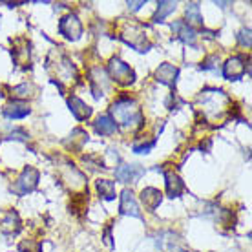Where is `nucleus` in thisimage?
Returning <instances> with one entry per match:
<instances>
[{
    "mask_svg": "<svg viewBox=\"0 0 252 252\" xmlns=\"http://www.w3.org/2000/svg\"><path fill=\"white\" fill-rule=\"evenodd\" d=\"M177 75H179V69H177L174 64L164 63L156 69V81L161 82V84H166V86H170V88H174Z\"/></svg>",
    "mask_w": 252,
    "mask_h": 252,
    "instance_id": "13",
    "label": "nucleus"
},
{
    "mask_svg": "<svg viewBox=\"0 0 252 252\" xmlns=\"http://www.w3.org/2000/svg\"><path fill=\"white\" fill-rule=\"evenodd\" d=\"M35 92H37V88L33 86L32 82H22V84H19V86H15L11 90V95L20 101V99H32Z\"/></svg>",
    "mask_w": 252,
    "mask_h": 252,
    "instance_id": "22",
    "label": "nucleus"
},
{
    "mask_svg": "<svg viewBox=\"0 0 252 252\" xmlns=\"http://www.w3.org/2000/svg\"><path fill=\"white\" fill-rule=\"evenodd\" d=\"M90 82H92V92L99 99L104 92L110 90V79H108L106 71L102 68H92L90 69Z\"/></svg>",
    "mask_w": 252,
    "mask_h": 252,
    "instance_id": "8",
    "label": "nucleus"
},
{
    "mask_svg": "<svg viewBox=\"0 0 252 252\" xmlns=\"http://www.w3.org/2000/svg\"><path fill=\"white\" fill-rule=\"evenodd\" d=\"M176 2H159L158 4V11L154 15V22H163L172 11H176Z\"/></svg>",
    "mask_w": 252,
    "mask_h": 252,
    "instance_id": "24",
    "label": "nucleus"
},
{
    "mask_svg": "<svg viewBox=\"0 0 252 252\" xmlns=\"http://www.w3.org/2000/svg\"><path fill=\"white\" fill-rule=\"evenodd\" d=\"M38 177H40V174H38L37 168L26 166L24 170H22V174L19 176V179L13 185V192L19 195H26L30 194V192H33L38 185Z\"/></svg>",
    "mask_w": 252,
    "mask_h": 252,
    "instance_id": "4",
    "label": "nucleus"
},
{
    "mask_svg": "<svg viewBox=\"0 0 252 252\" xmlns=\"http://www.w3.org/2000/svg\"><path fill=\"white\" fill-rule=\"evenodd\" d=\"M112 112V121L115 125L119 123L121 126H126V128H132V126L139 125L143 126V115H141V110H139V104L130 97H121L112 104L110 108Z\"/></svg>",
    "mask_w": 252,
    "mask_h": 252,
    "instance_id": "1",
    "label": "nucleus"
},
{
    "mask_svg": "<svg viewBox=\"0 0 252 252\" xmlns=\"http://www.w3.org/2000/svg\"><path fill=\"white\" fill-rule=\"evenodd\" d=\"M187 24L192 28V26H203V17L201 13H199V4L197 2H192V4H189L187 6Z\"/></svg>",
    "mask_w": 252,
    "mask_h": 252,
    "instance_id": "23",
    "label": "nucleus"
},
{
    "mask_svg": "<svg viewBox=\"0 0 252 252\" xmlns=\"http://www.w3.org/2000/svg\"><path fill=\"white\" fill-rule=\"evenodd\" d=\"M95 126V132L99 135H114L117 132V125H115L110 115H101L99 119L94 123Z\"/></svg>",
    "mask_w": 252,
    "mask_h": 252,
    "instance_id": "20",
    "label": "nucleus"
},
{
    "mask_svg": "<svg viewBox=\"0 0 252 252\" xmlns=\"http://www.w3.org/2000/svg\"><path fill=\"white\" fill-rule=\"evenodd\" d=\"M20 228H22V223H20V218L15 210H7L6 216L0 221V230L4 234H19Z\"/></svg>",
    "mask_w": 252,
    "mask_h": 252,
    "instance_id": "16",
    "label": "nucleus"
},
{
    "mask_svg": "<svg viewBox=\"0 0 252 252\" xmlns=\"http://www.w3.org/2000/svg\"><path fill=\"white\" fill-rule=\"evenodd\" d=\"M2 95H4V94H2V90H0V99H2Z\"/></svg>",
    "mask_w": 252,
    "mask_h": 252,
    "instance_id": "32",
    "label": "nucleus"
},
{
    "mask_svg": "<svg viewBox=\"0 0 252 252\" xmlns=\"http://www.w3.org/2000/svg\"><path fill=\"white\" fill-rule=\"evenodd\" d=\"M141 6H145V2H143V0H141V2H128V7H130L132 11H137Z\"/></svg>",
    "mask_w": 252,
    "mask_h": 252,
    "instance_id": "30",
    "label": "nucleus"
},
{
    "mask_svg": "<svg viewBox=\"0 0 252 252\" xmlns=\"http://www.w3.org/2000/svg\"><path fill=\"white\" fill-rule=\"evenodd\" d=\"M199 102L203 104V110L207 112V115H221V112L227 108V104L230 102L223 90L210 88L207 92H201Z\"/></svg>",
    "mask_w": 252,
    "mask_h": 252,
    "instance_id": "2",
    "label": "nucleus"
},
{
    "mask_svg": "<svg viewBox=\"0 0 252 252\" xmlns=\"http://www.w3.org/2000/svg\"><path fill=\"white\" fill-rule=\"evenodd\" d=\"M156 146V139H152V141H148V143H143V145H133V152L135 154H148V152L152 150Z\"/></svg>",
    "mask_w": 252,
    "mask_h": 252,
    "instance_id": "26",
    "label": "nucleus"
},
{
    "mask_svg": "<svg viewBox=\"0 0 252 252\" xmlns=\"http://www.w3.org/2000/svg\"><path fill=\"white\" fill-rule=\"evenodd\" d=\"M75 81H77L75 66H73V63H71L69 59L63 57L57 63V81H53V82H55V84H59V86H61V90H63V82H66V84H71V82H75Z\"/></svg>",
    "mask_w": 252,
    "mask_h": 252,
    "instance_id": "9",
    "label": "nucleus"
},
{
    "mask_svg": "<svg viewBox=\"0 0 252 252\" xmlns=\"http://www.w3.org/2000/svg\"><path fill=\"white\" fill-rule=\"evenodd\" d=\"M19 251L20 252H42V245L35 240H28V241H22V243H20Z\"/></svg>",
    "mask_w": 252,
    "mask_h": 252,
    "instance_id": "25",
    "label": "nucleus"
},
{
    "mask_svg": "<svg viewBox=\"0 0 252 252\" xmlns=\"http://www.w3.org/2000/svg\"><path fill=\"white\" fill-rule=\"evenodd\" d=\"M11 55L17 66H30V63H32V44H30V40L24 37L15 38L11 46Z\"/></svg>",
    "mask_w": 252,
    "mask_h": 252,
    "instance_id": "7",
    "label": "nucleus"
},
{
    "mask_svg": "<svg viewBox=\"0 0 252 252\" xmlns=\"http://www.w3.org/2000/svg\"><path fill=\"white\" fill-rule=\"evenodd\" d=\"M104 243L108 247H114V241H112V232H110V227L104 230Z\"/></svg>",
    "mask_w": 252,
    "mask_h": 252,
    "instance_id": "29",
    "label": "nucleus"
},
{
    "mask_svg": "<svg viewBox=\"0 0 252 252\" xmlns=\"http://www.w3.org/2000/svg\"><path fill=\"white\" fill-rule=\"evenodd\" d=\"M59 33H61L64 38L71 40V42L79 40V38L82 37V24H81V20H79V17L73 15V13L63 17L61 22H59Z\"/></svg>",
    "mask_w": 252,
    "mask_h": 252,
    "instance_id": "6",
    "label": "nucleus"
},
{
    "mask_svg": "<svg viewBox=\"0 0 252 252\" xmlns=\"http://www.w3.org/2000/svg\"><path fill=\"white\" fill-rule=\"evenodd\" d=\"M108 73H110V77H112L117 84H121V86H130V84H133V81H135L133 69L117 57L110 59V63H108Z\"/></svg>",
    "mask_w": 252,
    "mask_h": 252,
    "instance_id": "3",
    "label": "nucleus"
},
{
    "mask_svg": "<svg viewBox=\"0 0 252 252\" xmlns=\"http://www.w3.org/2000/svg\"><path fill=\"white\" fill-rule=\"evenodd\" d=\"M4 4H6V6H9V7H17V6H22V4H20V2H4Z\"/></svg>",
    "mask_w": 252,
    "mask_h": 252,
    "instance_id": "31",
    "label": "nucleus"
},
{
    "mask_svg": "<svg viewBox=\"0 0 252 252\" xmlns=\"http://www.w3.org/2000/svg\"><path fill=\"white\" fill-rule=\"evenodd\" d=\"M218 63H220V57L218 55H210V57H207L201 63V69H214Z\"/></svg>",
    "mask_w": 252,
    "mask_h": 252,
    "instance_id": "28",
    "label": "nucleus"
},
{
    "mask_svg": "<svg viewBox=\"0 0 252 252\" xmlns=\"http://www.w3.org/2000/svg\"><path fill=\"white\" fill-rule=\"evenodd\" d=\"M164 174V185H166V192L170 197H179L185 192V183L181 181V177L177 176L174 170H163Z\"/></svg>",
    "mask_w": 252,
    "mask_h": 252,
    "instance_id": "12",
    "label": "nucleus"
},
{
    "mask_svg": "<svg viewBox=\"0 0 252 252\" xmlns=\"http://www.w3.org/2000/svg\"><path fill=\"white\" fill-rule=\"evenodd\" d=\"M245 61L243 57L236 55V57H230L227 63L223 64V77L228 79V81H238L241 77L245 75Z\"/></svg>",
    "mask_w": 252,
    "mask_h": 252,
    "instance_id": "10",
    "label": "nucleus"
},
{
    "mask_svg": "<svg viewBox=\"0 0 252 252\" xmlns=\"http://www.w3.org/2000/svg\"><path fill=\"white\" fill-rule=\"evenodd\" d=\"M121 214L125 216H132V218H141V210H139V205L135 201V197L130 190H123L121 194V205H119Z\"/></svg>",
    "mask_w": 252,
    "mask_h": 252,
    "instance_id": "14",
    "label": "nucleus"
},
{
    "mask_svg": "<svg viewBox=\"0 0 252 252\" xmlns=\"http://www.w3.org/2000/svg\"><path fill=\"white\" fill-rule=\"evenodd\" d=\"M97 192L104 201H112V199H115V183L110 179H99L97 181Z\"/></svg>",
    "mask_w": 252,
    "mask_h": 252,
    "instance_id": "21",
    "label": "nucleus"
},
{
    "mask_svg": "<svg viewBox=\"0 0 252 252\" xmlns=\"http://www.w3.org/2000/svg\"><path fill=\"white\" fill-rule=\"evenodd\" d=\"M172 30L177 33V37L181 38L185 44L194 46L195 33H194V30H192V28L187 24V22H183V20H177V22H174V24H172Z\"/></svg>",
    "mask_w": 252,
    "mask_h": 252,
    "instance_id": "19",
    "label": "nucleus"
},
{
    "mask_svg": "<svg viewBox=\"0 0 252 252\" xmlns=\"http://www.w3.org/2000/svg\"><path fill=\"white\" fill-rule=\"evenodd\" d=\"M238 40H240L241 46L251 48V30H249V28H247V30H241L240 35H238Z\"/></svg>",
    "mask_w": 252,
    "mask_h": 252,
    "instance_id": "27",
    "label": "nucleus"
},
{
    "mask_svg": "<svg viewBox=\"0 0 252 252\" xmlns=\"http://www.w3.org/2000/svg\"><path fill=\"white\" fill-rule=\"evenodd\" d=\"M4 115L9 117V119H24L26 115L32 114V110L28 108V104L22 101H13V102H7L6 106H4Z\"/></svg>",
    "mask_w": 252,
    "mask_h": 252,
    "instance_id": "18",
    "label": "nucleus"
},
{
    "mask_svg": "<svg viewBox=\"0 0 252 252\" xmlns=\"http://www.w3.org/2000/svg\"><path fill=\"white\" fill-rule=\"evenodd\" d=\"M121 37H123V40H125L126 44H130L137 51L150 50V42H148V38L145 35V30L139 28V26H126Z\"/></svg>",
    "mask_w": 252,
    "mask_h": 252,
    "instance_id": "5",
    "label": "nucleus"
},
{
    "mask_svg": "<svg viewBox=\"0 0 252 252\" xmlns=\"http://www.w3.org/2000/svg\"><path fill=\"white\" fill-rule=\"evenodd\" d=\"M141 201L148 210H156L163 201V194H161V190L154 189V187H146L141 192Z\"/></svg>",
    "mask_w": 252,
    "mask_h": 252,
    "instance_id": "17",
    "label": "nucleus"
},
{
    "mask_svg": "<svg viewBox=\"0 0 252 252\" xmlns=\"http://www.w3.org/2000/svg\"><path fill=\"white\" fill-rule=\"evenodd\" d=\"M145 174V168L139 164H121L119 168L115 170V177L123 181V183H135L139 177Z\"/></svg>",
    "mask_w": 252,
    "mask_h": 252,
    "instance_id": "11",
    "label": "nucleus"
},
{
    "mask_svg": "<svg viewBox=\"0 0 252 252\" xmlns=\"http://www.w3.org/2000/svg\"><path fill=\"white\" fill-rule=\"evenodd\" d=\"M68 106H69L71 114H73V117H75L77 121H86V119L92 117V108L82 101V99H79L77 95L68 97Z\"/></svg>",
    "mask_w": 252,
    "mask_h": 252,
    "instance_id": "15",
    "label": "nucleus"
}]
</instances>
